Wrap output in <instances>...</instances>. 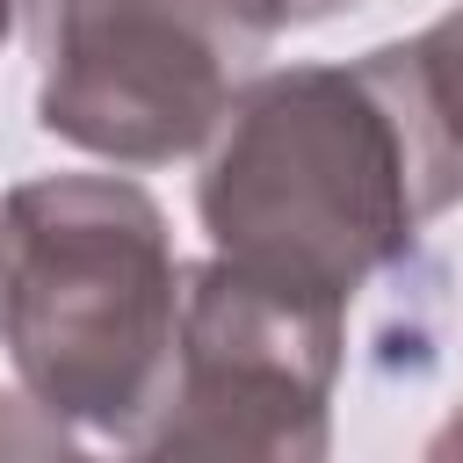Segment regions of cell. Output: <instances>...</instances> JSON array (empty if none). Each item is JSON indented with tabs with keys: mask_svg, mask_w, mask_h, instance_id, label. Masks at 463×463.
Segmentation results:
<instances>
[{
	"mask_svg": "<svg viewBox=\"0 0 463 463\" xmlns=\"http://www.w3.org/2000/svg\"><path fill=\"white\" fill-rule=\"evenodd\" d=\"M181 311L166 210L130 174H36L0 195V347L87 449L137 456Z\"/></svg>",
	"mask_w": 463,
	"mask_h": 463,
	"instance_id": "cell-2",
	"label": "cell"
},
{
	"mask_svg": "<svg viewBox=\"0 0 463 463\" xmlns=\"http://www.w3.org/2000/svg\"><path fill=\"white\" fill-rule=\"evenodd\" d=\"M405 43H412V58H420V80H427L449 137L463 145V7L434 14V22H427L420 36H405Z\"/></svg>",
	"mask_w": 463,
	"mask_h": 463,
	"instance_id": "cell-5",
	"label": "cell"
},
{
	"mask_svg": "<svg viewBox=\"0 0 463 463\" xmlns=\"http://www.w3.org/2000/svg\"><path fill=\"white\" fill-rule=\"evenodd\" d=\"M456 203L463 145L412 43H376L354 65H260L217 116L195 174L210 253L326 304H354Z\"/></svg>",
	"mask_w": 463,
	"mask_h": 463,
	"instance_id": "cell-1",
	"label": "cell"
},
{
	"mask_svg": "<svg viewBox=\"0 0 463 463\" xmlns=\"http://www.w3.org/2000/svg\"><path fill=\"white\" fill-rule=\"evenodd\" d=\"M347 304L260 282L217 253L181 260L174 362L137 456L318 463L333 449V383Z\"/></svg>",
	"mask_w": 463,
	"mask_h": 463,
	"instance_id": "cell-4",
	"label": "cell"
},
{
	"mask_svg": "<svg viewBox=\"0 0 463 463\" xmlns=\"http://www.w3.org/2000/svg\"><path fill=\"white\" fill-rule=\"evenodd\" d=\"M58 449H87V441L58 427L22 383H0V456H58Z\"/></svg>",
	"mask_w": 463,
	"mask_h": 463,
	"instance_id": "cell-6",
	"label": "cell"
},
{
	"mask_svg": "<svg viewBox=\"0 0 463 463\" xmlns=\"http://www.w3.org/2000/svg\"><path fill=\"white\" fill-rule=\"evenodd\" d=\"M14 29H22V0H0V51H7Z\"/></svg>",
	"mask_w": 463,
	"mask_h": 463,
	"instance_id": "cell-8",
	"label": "cell"
},
{
	"mask_svg": "<svg viewBox=\"0 0 463 463\" xmlns=\"http://www.w3.org/2000/svg\"><path fill=\"white\" fill-rule=\"evenodd\" d=\"M354 0H275V14H282V29H297V22H326V14H347Z\"/></svg>",
	"mask_w": 463,
	"mask_h": 463,
	"instance_id": "cell-7",
	"label": "cell"
},
{
	"mask_svg": "<svg viewBox=\"0 0 463 463\" xmlns=\"http://www.w3.org/2000/svg\"><path fill=\"white\" fill-rule=\"evenodd\" d=\"M36 123L109 166H166L210 145L232 94L282 36L275 0H22Z\"/></svg>",
	"mask_w": 463,
	"mask_h": 463,
	"instance_id": "cell-3",
	"label": "cell"
}]
</instances>
